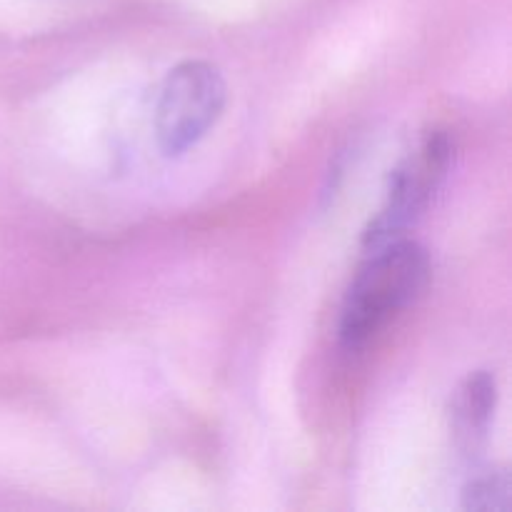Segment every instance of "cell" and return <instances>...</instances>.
<instances>
[{
    "instance_id": "obj_5",
    "label": "cell",
    "mask_w": 512,
    "mask_h": 512,
    "mask_svg": "<svg viewBox=\"0 0 512 512\" xmlns=\"http://www.w3.org/2000/svg\"><path fill=\"white\" fill-rule=\"evenodd\" d=\"M463 508L470 512H508L512 508V480L505 470L473 478L463 490Z\"/></svg>"
},
{
    "instance_id": "obj_4",
    "label": "cell",
    "mask_w": 512,
    "mask_h": 512,
    "mask_svg": "<svg viewBox=\"0 0 512 512\" xmlns=\"http://www.w3.org/2000/svg\"><path fill=\"white\" fill-rule=\"evenodd\" d=\"M495 403H498V385L488 370L470 373L455 390L450 405V428H453L455 445L463 453H473L483 443Z\"/></svg>"
},
{
    "instance_id": "obj_3",
    "label": "cell",
    "mask_w": 512,
    "mask_h": 512,
    "mask_svg": "<svg viewBox=\"0 0 512 512\" xmlns=\"http://www.w3.org/2000/svg\"><path fill=\"white\" fill-rule=\"evenodd\" d=\"M450 160H453V143L445 133L433 130V133L425 135L418 150L410 153L395 168L393 178H390L388 203L365 230L363 248L368 253L403 238L405 230L430 205L435 190L440 188V183L448 175Z\"/></svg>"
},
{
    "instance_id": "obj_1",
    "label": "cell",
    "mask_w": 512,
    "mask_h": 512,
    "mask_svg": "<svg viewBox=\"0 0 512 512\" xmlns=\"http://www.w3.org/2000/svg\"><path fill=\"white\" fill-rule=\"evenodd\" d=\"M368 255L340 313V340L348 348H360L390 318L415 303L430 278L428 250L413 240L400 238Z\"/></svg>"
},
{
    "instance_id": "obj_2",
    "label": "cell",
    "mask_w": 512,
    "mask_h": 512,
    "mask_svg": "<svg viewBox=\"0 0 512 512\" xmlns=\"http://www.w3.org/2000/svg\"><path fill=\"white\" fill-rule=\"evenodd\" d=\"M225 108V80L215 65L185 60L160 88L155 138L168 158L183 155L210 133Z\"/></svg>"
}]
</instances>
